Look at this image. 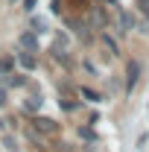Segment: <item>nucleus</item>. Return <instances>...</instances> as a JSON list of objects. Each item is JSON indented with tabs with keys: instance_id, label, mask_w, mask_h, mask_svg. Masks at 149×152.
Segmentation results:
<instances>
[{
	"instance_id": "11",
	"label": "nucleus",
	"mask_w": 149,
	"mask_h": 152,
	"mask_svg": "<svg viewBox=\"0 0 149 152\" xmlns=\"http://www.w3.org/2000/svg\"><path fill=\"white\" fill-rule=\"evenodd\" d=\"M58 105H61L64 111H76V108H79V102H73V99H67V96H61V99H58Z\"/></svg>"
},
{
	"instance_id": "12",
	"label": "nucleus",
	"mask_w": 149,
	"mask_h": 152,
	"mask_svg": "<svg viewBox=\"0 0 149 152\" xmlns=\"http://www.w3.org/2000/svg\"><path fill=\"white\" fill-rule=\"evenodd\" d=\"M44 29H47V23H44L41 18H32V32H38V35H41Z\"/></svg>"
},
{
	"instance_id": "13",
	"label": "nucleus",
	"mask_w": 149,
	"mask_h": 152,
	"mask_svg": "<svg viewBox=\"0 0 149 152\" xmlns=\"http://www.w3.org/2000/svg\"><path fill=\"white\" fill-rule=\"evenodd\" d=\"M137 9H140V15L149 20V0H137Z\"/></svg>"
},
{
	"instance_id": "17",
	"label": "nucleus",
	"mask_w": 149,
	"mask_h": 152,
	"mask_svg": "<svg viewBox=\"0 0 149 152\" xmlns=\"http://www.w3.org/2000/svg\"><path fill=\"white\" fill-rule=\"evenodd\" d=\"M3 129H6V120H0V134H3Z\"/></svg>"
},
{
	"instance_id": "16",
	"label": "nucleus",
	"mask_w": 149,
	"mask_h": 152,
	"mask_svg": "<svg viewBox=\"0 0 149 152\" xmlns=\"http://www.w3.org/2000/svg\"><path fill=\"white\" fill-rule=\"evenodd\" d=\"M6 102H9V99H6V88H0V108H3Z\"/></svg>"
},
{
	"instance_id": "18",
	"label": "nucleus",
	"mask_w": 149,
	"mask_h": 152,
	"mask_svg": "<svg viewBox=\"0 0 149 152\" xmlns=\"http://www.w3.org/2000/svg\"><path fill=\"white\" fill-rule=\"evenodd\" d=\"M108 3H114V6H117V0H108Z\"/></svg>"
},
{
	"instance_id": "5",
	"label": "nucleus",
	"mask_w": 149,
	"mask_h": 152,
	"mask_svg": "<svg viewBox=\"0 0 149 152\" xmlns=\"http://www.w3.org/2000/svg\"><path fill=\"white\" fill-rule=\"evenodd\" d=\"M3 79H6V88H26V85H29V79L23 73H18V70H12V73L3 76Z\"/></svg>"
},
{
	"instance_id": "10",
	"label": "nucleus",
	"mask_w": 149,
	"mask_h": 152,
	"mask_svg": "<svg viewBox=\"0 0 149 152\" xmlns=\"http://www.w3.org/2000/svg\"><path fill=\"white\" fill-rule=\"evenodd\" d=\"M102 44H105V47H108V53H111V56H117V41H114V38L108 35V32H105V35H102Z\"/></svg>"
},
{
	"instance_id": "6",
	"label": "nucleus",
	"mask_w": 149,
	"mask_h": 152,
	"mask_svg": "<svg viewBox=\"0 0 149 152\" xmlns=\"http://www.w3.org/2000/svg\"><path fill=\"white\" fill-rule=\"evenodd\" d=\"M15 53H6V56H0V76H9L12 70H15Z\"/></svg>"
},
{
	"instance_id": "3",
	"label": "nucleus",
	"mask_w": 149,
	"mask_h": 152,
	"mask_svg": "<svg viewBox=\"0 0 149 152\" xmlns=\"http://www.w3.org/2000/svg\"><path fill=\"white\" fill-rule=\"evenodd\" d=\"M15 61H18L23 70H35V67H38V56H35V53H29V50L15 53Z\"/></svg>"
},
{
	"instance_id": "4",
	"label": "nucleus",
	"mask_w": 149,
	"mask_h": 152,
	"mask_svg": "<svg viewBox=\"0 0 149 152\" xmlns=\"http://www.w3.org/2000/svg\"><path fill=\"white\" fill-rule=\"evenodd\" d=\"M137 76H140V64L137 61H129V67H126V91H131L137 85Z\"/></svg>"
},
{
	"instance_id": "19",
	"label": "nucleus",
	"mask_w": 149,
	"mask_h": 152,
	"mask_svg": "<svg viewBox=\"0 0 149 152\" xmlns=\"http://www.w3.org/2000/svg\"><path fill=\"white\" fill-rule=\"evenodd\" d=\"M12 3H15V0H12Z\"/></svg>"
},
{
	"instance_id": "15",
	"label": "nucleus",
	"mask_w": 149,
	"mask_h": 152,
	"mask_svg": "<svg viewBox=\"0 0 149 152\" xmlns=\"http://www.w3.org/2000/svg\"><path fill=\"white\" fill-rule=\"evenodd\" d=\"M23 9H26V12H32V9H35V0H23Z\"/></svg>"
},
{
	"instance_id": "1",
	"label": "nucleus",
	"mask_w": 149,
	"mask_h": 152,
	"mask_svg": "<svg viewBox=\"0 0 149 152\" xmlns=\"http://www.w3.org/2000/svg\"><path fill=\"white\" fill-rule=\"evenodd\" d=\"M32 132H38V134H58V123L53 117L35 114V117H32Z\"/></svg>"
},
{
	"instance_id": "9",
	"label": "nucleus",
	"mask_w": 149,
	"mask_h": 152,
	"mask_svg": "<svg viewBox=\"0 0 149 152\" xmlns=\"http://www.w3.org/2000/svg\"><path fill=\"white\" fill-rule=\"evenodd\" d=\"M120 26H123V32L134 29V15H129V12H120Z\"/></svg>"
},
{
	"instance_id": "14",
	"label": "nucleus",
	"mask_w": 149,
	"mask_h": 152,
	"mask_svg": "<svg viewBox=\"0 0 149 152\" xmlns=\"http://www.w3.org/2000/svg\"><path fill=\"white\" fill-rule=\"evenodd\" d=\"M79 134H82V137H88V140H93V137H96V134H93L91 129H82V132H79Z\"/></svg>"
},
{
	"instance_id": "8",
	"label": "nucleus",
	"mask_w": 149,
	"mask_h": 152,
	"mask_svg": "<svg viewBox=\"0 0 149 152\" xmlns=\"http://www.w3.org/2000/svg\"><path fill=\"white\" fill-rule=\"evenodd\" d=\"M79 96L88 99V102H102V94H96L93 88H79Z\"/></svg>"
},
{
	"instance_id": "7",
	"label": "nucleus",
	"mask_w": 149,
	"mask_h": 152,
	"mask_svg": "<svg viewBox=\"0 0 149 152\" xmlns=\"http://www.w3.org/2000/svg\"><path fill=\"white\" fill-rule=\"evenodd\" d=\"M41 102H44V99H41V94H32L29 99H26V102H23V111L35 117V114H38V108H41Z\"/></svg>"
},
{
	"instance_id": "2",
	"label": "nucleus",
	"mask_w": 149,
	"mask_h": 152,
	"mask_svg": "<svg viewBox=\"0 0 149 152\" xmlns=\"http://www.w3.org/2000/svg\"><path fill=\"white\" fill-rule=\"evenodd\" d=\"M18 47L20 50H29V53H38V32H32V29L20 32L18 35Z\"/></svg>"
}]
</instances>
